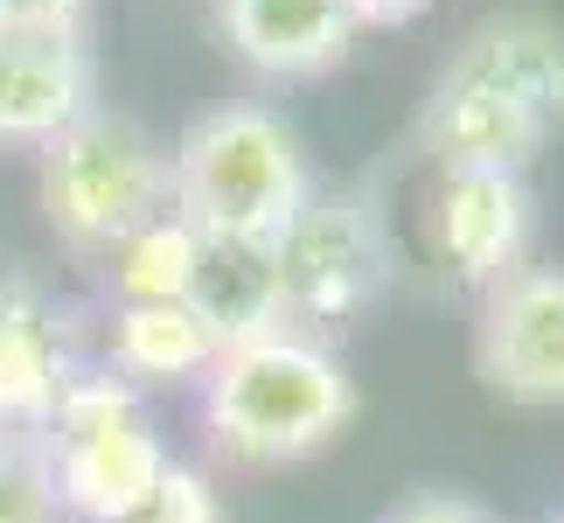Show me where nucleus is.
Segmentation results:
<instances>
[{
    "label": "nucleus",
    "mask_w": 564,
    "mask_h": 523,
    "mask_svg": "<svg viewBox=\"0 0 564 523\" xmlns=\"http://www.w3.org/2000/svg\"><path fill=\"white\" fill-rule=\"evenodd\" d=\"M105 258H112L105 279H112L119 308H133V300H188L195 273H203V231H195L188 216L161 210V216H147L140 231H126Z\"/></svg>",
    "instance_id": "obj_14"
},
{
    "label": "nucleus",
    "mask_w": 564,
    "mask_h": 523,
    "mask_svg": "<svg viewBox=\"0 0 564 523\" xmlns=\"http://www.w3.org/2000/svg\"><path fill=\"white\" fill-rule=\"evenodd\" d=\"M314 174L300 134L265 105H209L167 147V203L203 245H279Z\"/></svg>",
    "instance_id": "obj_3"
},
{
    "label": "nucleus",
    "mask_w": 564,
    "mask_h": 523,
    "mask_svg": "<svg viewBox=\"0 0 564 523\" xmlns=\"http://www.w3.org/2000/svg\"><path fill=\"white\" fill-rule=\"evenodd\" d=\"M224 35L265 77H321L349 56L356 21L341 0H224Z\"/></svg>",
    "instance_id": "obj_11"
},
{
    "label": "nucleus",
    "mask_w": 564,
    "mask_h": 523,
    "mask_svg": "<svg viewBox=\"0 0 564 523\" xmlns=\"http://www.w3.org/2000/svg\"><path fill=\"white\" fill-rule=\"evenodd\" d=\"M188 308L209 321V335L224 342V349L286 329V300H279L272 245H203V273H195Z\"/></svg>",
    "instance_id": "obj_13"
},
{
    "label": "nucleus",
    "mask_w": 564,
    "mask_h": 523,
    "mask_svg": "<svg viewBox=\"0 0 564 523\" xmlns=\"http://www.w3.org/2000/svg\"><path fill=\"white\" fill-rule=\"evenodd\" d=\"M91 42L77 21H0V140H56L91 113Z\"/></svg>",
    "instance_id": "obj_9"
},
{
    "label": "nucleus",
    "mask_w": 564,
    "mask_h": 523,
    "mask_svg": "<svg viewBox=\"0 0 564 523\" xmlns=\"http://www.w3.org/2000/svg\"><path fill=\"white\" fill-rule=\"evenodd\" d=\"M224 356V342L209 335V321L188 300H133L112 308V335H105V363L140 391L167 384H203L209 363Z\"/></svg>",
    "instance_id": "obj_12"
},
{
    "label": "nucleus",
    "mask_w": 564,
    "mask_h": 523,
    "mask_svg": "<svg viewBox=\"0 0 564 523\" xmlns=\"http://www.w3.org/2000/svg\"><path fill=\"white\" fill-rule=\"evenodd\" d=\"M286 329L321 335L356 321L390 287V231L370 189H307V203L272 245Z\"/></svg>",
    "instance_id": "obj_6"
},
{
    "label": "nucleus",
    "mask_w": 564,
    "mask_h": 523,
    "mask_svg": "<svg viewBox=\"0 0 564 523\" xmlns=\"http://www.w3.org/2000/svg\"><path fill=\"white\" fill-rule=\"evenodd\" d=\"M356 419V377L321 335L272 329L230 342L203 377V426L224 461L286 468L307 461Z\"/></svg>",
    "instance_id": "obj_2"
},
{
    "label": "nucleus",
    "mask_w": 564,
    "mask_h": 523,
    "mask_svg": "<svg viewBox=\"0 0 564 523\" xmlns=\"http://www.w3.org/2000/svg\"><path fill=\"white\" fill-rule=\"evenodd\" d=\"M383 523H488V510H474L467 495H446V489H432V495H411L404 510H390Z\"/></svg>",
    "instance_id": "obj_17"
},
{
    "label": "nucleus",
    "mask_w": 564,
    "mask_h": 523,
    "mask_svg": "<svg viewBox=\"0 0 564 523\" xmlns=\"http://www.w3.org/2000/svg\"><path fill=\"white\" fill-rule=\"evenodd\" d=\"M474 370L509 405H564V266H523L481 293Z\"/></svg>",
    "instance_id": "obj_7"
},
{
    "label": "nucleus",
    "mask_w": 564,
    "mask_h": 523,
    "mask_svg": "<svg viewBox=\"0 0 564 523\" xmlns=\"http://www.w3.org/2000/svg\"><path fill=\"white\" fill-rule=\"evenodd\" d=\"M432 252L460 287H502L530 252V189L509 168H440L432 189Z\"/></svg>",
    "instance_id": "obj_8"
},
{
    "label": "nucleus",
    "mask_w": 564,
    "mask_h": 523,
    "mask_svg": "<svg viewBox=\"0 0 564 523\" xmlns=\"http://www.w3.org/2000/svg\"><path fill=\"white\" fill-rule=\"evenodd\" d=\"M0 523H70L42 433H0Z\"/></svg>",
    "instance_id": "obj_15"
},
{
    "label": "nucleus",
    "mask_w": 564,
    "mask_h": 523,
    "mask_svg": "<svg viewBox=\"0 0 564 523\" xmlns=\"http://www.w3.org/2000/svg\"><path fill=\"white\" fill-rule=\"evenodd\" d=\"M50 440V468H56V495L70 523H119L140 516L154 503L161 474L175 468L167 440L154 433V412H147V391L126 384L112 363L84 370L70 391H63L56 419L42 426Z\"/></svg>",
    "instance_id": "obj_4"
},
{
    "label": "nucleus",
    "mask_w": 564,
    "mask_h": 523,
    "mask_svg": "<svg viewBox=\"0 0 564 523\" xmlns=\"http://www.w3.org/2000/svg\"><path fill=\"white\" fill-rule=\"evenodd\" d=\"M341 8H349V21L362 29V21H411L425 0H341Z\"/></svg>",
    "instance_id": "obj_19"
},
{
    "label": "nucleus",
    "mask_w": 564,
    "mask_h": 523,
    "mask_svg": "<svg viewBox=\"0 0 564 523\" xmlns=\"http://www.w3.org/2000/svg\"><path fill=\"white\" fill-rule=\"evenodd\" d=\"M84 0H0V21H77Z\"/></svg>",
    "instance_id": "obj_18"
},
{
    "label": "nucleus",
    "mask_w": 564,
    "mask_h": 523,
    "mask_svg": "<svg viewBox=\"0 0 564 523\" xmlns=\"http://www.w3.org/2000/svg\"><path fill=\"white\" fill-rule=\"evenodd\" d=\"M551 134H564V29L536 8L474 21L425 98V154L440 168L523 174Z\"/></svg>",
    "instance_id": "obj_1"
},
{
    "label": "nucleus",
    "mask_w": 564,
    "mask_h": 523,
    "mask_svg": "<svg viewBox=\"0 0 564 523\" xmlns=\"http://www.w3.org/2000/svg\"><path fill=\"white\" fill-rule=\"evenodd\" d=\"M70 377H77V356L56 329L50 300L8 279L0 287V433H42L56 419Z\"/></svg>",
    "instance_id": "obj_10"
},
{
    "label": "nucleus",
    "mask_w": 564,
    "mask_h": 523,
    "mask_svg": "<svg viewBox=\"0 0 564 523\" xmlns=\"http://www.w3.org/2000/svg\"><path fill=\"white\" fill-rule=\"evenodd\" d=\"M167 203V147L126 113H77L56 140H42V216L63 245L112 252L126 231Z\"/></svg>",
    "instance_id": "obj_5"
},
{
    "label": "nucleus",
    "mask_w": 564,
    "mask_h": 523,
    "mask_svg": "<svg viewBox=\"0 0 564 523\" xmlns=\"http://www.w3.org/2000/svg\"><path fill=\"white\" fill-rule=\"evenodd\" d=\"M119 523H224V503H216V482H209L203 468L175 461V468L161 474L154 503H147L140 516H119Z\"/></svg>",
    "instance_id": "obj_16"
}]
</instances>
